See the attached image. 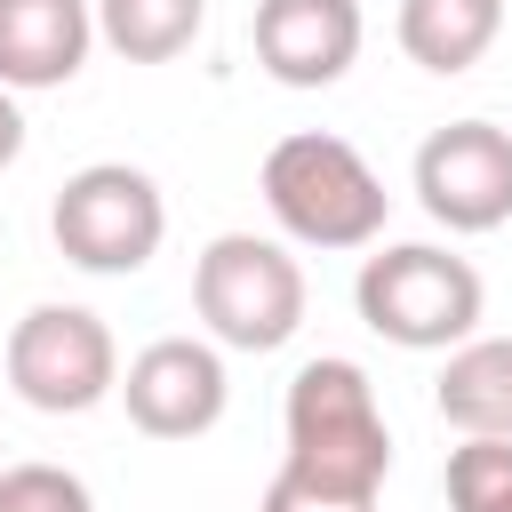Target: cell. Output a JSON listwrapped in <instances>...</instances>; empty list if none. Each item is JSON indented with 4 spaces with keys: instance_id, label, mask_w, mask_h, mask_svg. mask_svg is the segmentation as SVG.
Wrapping results in <instances>:
<instances>
[{
    "instance_id": "obj_1",
    "label": "cell",
    "mask_w": 512,
    "mask_h": 512,
    "mask_svg": "<svg viewBox=\"0 0 512 512\" xmlns=\"http://www.w3.org/2000/svg\"><path fill=\"white\" fill-rule=\"evenodd\" d=\"M288 456L280 472L312 480V488H344V496H384L392 472V432L376 408V384L360 360H304L288 376Z\"/></svg>"
},
{
    "instance_id": "obj_2",
    "label": "cell",
    "mask_w": 512,
    "mask_h": 512,
    "mask_svg": "<svg viewBox=\"0 0 512 512\" xmlns=\"http://www.w3.org/2000/svg\"><path fill=\"white\" fill-rule=\"evenodd\" d=\"M264 208L304 248H368L392 216V192L344 136L296 128L264 152Z\"/></svg>"
},
{
    "instance_id": "obj_3",
    "label": "cell",
    "mask_w": 512,
    "mask_h": 512,
    "mask_svg": "<svg viewBox=\"0 0 512 512\" xmlns=\"http://www.w3.org/2000/svg\"><path fill=\"white\" fill-rule=\"evenodd\" d=\"M352 304H360V320H368L384 344H400V352H456V344L480 328L488 288H480V272H472L464 256H448V248H432V240H400V248H384V256L360 264Z\"/></svg>"
},
{
    "instance_id": "obj_4",
    "label": "cell",
    "mask_w": 512,
    "mask_h": 512,
    "mask_svg": "<svg viewBox=\"0 0 512 512\" xmlns=\"http://www.w3.org/2000/svg\"><path fill=\"white\" fill-rule=\"evenodd\" d=\"M192 304L216 344L280 352L304 328V264L264 232H216L192 264Z\"/></svg>"
},
{
    "instance_id": "obj_5",
    "label": "cell",
    "mask_w": 512,
    "mask_h": 512,
    "mask_svg": "<svg viewBox=\"0 0 512 512\" xmlns=\"http://www.w3.org/2000/svg\"><path fill=\"white\" fill-rule=\"evenodd\" d=\"M48 232L56 248L80 264V272H104V280H128L160 256L168 240V200L144 168L128 160H96L80 176H64L56 208H48Z\"/></svg>"
},
{
    "instance_id": "obj_6",
    "label": "cell",
    "mask_w": 512,
    "mask_h": 512,
    "mask_svg": "<svg viewBox=\"0 0 512 512\" xmlns=\"http://www.w3.org/2000/svg\"><path fill=\"white\" fill-rule=\"evenodd\" d=\"M8 384L40 416H88L120 392V344L88 304H32L8 328Z\"/></svg>"
},
{
    "instance_id": "obj_7",
    "label": "cell",
    "mask_w": 512,
    "mask_h": 512,
    "mask_svg": "<svg viewBox=\"0 0 512 512\" xmlns=\"http://www.w3.org/2000/svg\"><path fill=\"white\" fill-rule=\"evenodd\" d=\"M416 200L448 232L512 224V136L496 120H448L416 144Z\"/></svg>"
},
{
    "instance_id": "obj_8",
    "label": "cell",
    "mask_w": 512,
    "mask_h": 512,
    "mask_svg": "<svg viewBox=\"0 0 512 512\" xmlns=\"http://www.w3.org/2000/svg\"><path fill=\"white\" fill-rule=\"evenodd\" d=\"M120 400H128V424L144 440H200V432H216V416L232 400V376H224V352L216 344L160 336V344H144L128 360Z\"/></svg>"
},
{
    "instance_id": "obj_9",
    "label": "cell",
    "mask_w": 512,
    "mask_h": 512,
    "mask_svg": "<svg viewBox=\"0 0 512 512\" xmlns=\"http://www.w3.org/2000/svg\"><path fill=\"white\" fill-rule=\"evenodd\" d=\"M360 56V0H256V64L280 88H336Z\"/></svg>"
},
{
    "instance_id": "obj_10",
    "label": "cell",
    "mask_w": 512,
    "mask_h": 512,
    "mask_svg": "<svg viewBox=\"0 0 512 512\" xmlns=\"http://www.w3.org/2000/svg\"><path fill=\"white\" fill-rule=\"evenodd\" d=\"M96 48L88 0H0V88H64Z\"/></svg>"
},
{
    "instance_id": "obj_11",
    "label": "cell",
    "mask_w": 512,
    "mask_h": 512,
    "mask_svg": "<svg viewBox=\"0 0 512 512\" xmlns=\"http://www.w3.org/2000/svg\"><path fill=\"white\" fill-rule=\"evenodd\" d=\"M432 400L464 440H512V336H464Z\"/></svg>"
},
{
    "instance_id": "obj_12",
    "label": "cell",
    "mask_w": 512,
    "mask_h": 512,
    "mask_svg": "<svg viewBox=\"0 0 512 512\" xmlns=\"http://www.w3.org/2000/svg\"><path fill=\"white\" fill-rule=\"evenodd\" d=\"M504 32V0H400V48L408 64L456 80L472 72Z\"/></svg>"
},
{
    "instance_id": "obj_13",
    "label": "cell",
    "mask_w": 512,
    "mask_h": 512,
    "mask_svg": "<svg viewBox=\"0 0 512 512\" xmlns=\"http://www.w3.org/2000/svg\"><path fill=\"white\" fill-rule=\"evenodd\" d=\"M96 16V40L128 64H168L200 40L208 24V0H88Z\"/></svg>"
},
{
    "instance_id": "obj_14",
    "label": "cell",
    "mask_w": 512,
    "mask_h": 512,
    "mask_svg": "<svg viewBox=\"0 0 512 512\" xmlns=\"http://www.w3.org/2000/svg\"><path fill=\"white\" fill-rule=\"evenodd\" d=\"M448 512H512V440H464L448 456Z\"/></svg>"
},
{
    "instance_id": "obj_15",
    "label": "cell",
    "mask_w": 512,
    "mask_h": 512,
    "mask_svg": "<svg viewBox=\"0 0 512 512\" xmlns=\"http://www.w3.org/2000/svg\"><path fill=\"white\" fill-rule=\"evenodd\" d=\"M0 512H96L64 464H0Z\"/></svg>"
},
{
    "instance_id": "obj_16",
    "label": "cell",
    "mask_w": 512,
    "mask_h": 512,
    "mask_svg": "<svg viewBox=\"0 0 512 512\" xmlns=\"http://www.w3.org/2000/svg\"><path fill=\"white\" fill-rule=\"evenodd\" d=\"M256 512H376V496H344V488H312L296 472H272V488H264Z\"/></svg>"
},
{
    "instance_id": "obj_17",
    "label": "cell",
    "mask_w": 512,
    "mask_h": 512,
    "mask_svg": "<svg viewBox=\"0 0 512 512\" xmlns=\"http://www.w3.org/2000/svg\"><path fill=\"white\" fill-rule=\"evenodd\" d=\"M16 152H24V112H16V96L0 88V168H16Z\"/></svg>"
}]
</instances>
